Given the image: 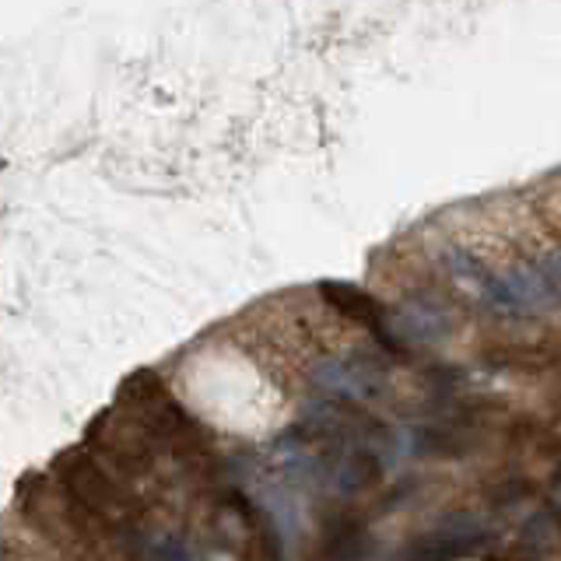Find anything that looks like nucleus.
Listing matches in <instances>:
<instances>
[{
	"mask_svg": "<svg viewBox=\"0 0 561 561\" xmlns=\"http://www.w3.org/2000/svg\"><path fill=\"white\" fill-rule=\"evenodd\" d=\"M53 471L74 502L88 509L96 520L109 526H130L137 520L134 498L102 471L99 460L91 457L88 449H67V453L53 463Z\"/></svg>",
	"mask_w": 561,
	"mask_h": 561,
	"instance_id": "nucleus-1",
	"label": "nucleus"
},
{
	"mask_svg": "<svg viewBox=\"0 0 561 561\" xmlns=\"http://www.w3.org/2000/svg\"><path fill=\"white\" fill-rule=\"evenodd\" d=\"M309 379L320 394L348 403L376 400L386 394V365L379 354L369 351H351V354H334L323 358L309 369Z\"/></svg>",
	"mask_w": 561,
	"mask_h": 561,
	"instance_id": "nucleus-2",
	"label": "nucleus"
},
{
	"mask_svg": "<svg viewBox=\"0 0 561 561\" xmlns=\"http://www.w3.org/2000/svg\"><path fill=\"white\" fill-rule=\"evenodd\" d=\"M477 288H481V295H485V306L495 309V313H502V316L529 320V316H544V313H551V309H558L551 291L544 288V280H540L534 263H526V267H512L506 274H485V280H481Z\"/></svg>",
	"mask_w": 561,
	"mask_h": 561,
	"instance_id": "nucleus-3",
	"label": "nucleus"
},
{
	"mask_svg": "<svg viewBox=\"0 0 561 561\" xmlns=\"http://www.w3.org/2000/svg\"><path fill=\"white\" fill-rule=\"evenodd\" d=\"M88 442L96 449H102V457L113 466H120V471H127V474H145L148 466L154 463V449H159L134 414L116 421V411L102 414L96 425H91Z\"/></svg>",
	"mask_w": 561,
	"mask_h": 561,
	"instance_id": "nucleus-4",
	"label": "nucleus"
},
{
	"mask_svg": "<svg viewBox=\"0 0 561 561\" xmlns=\"http://www.w3.org/2000/svg\"><path fill=\"white\" fill-rule=\"evenodd\" d=\"M320 295L337 309V313H345L348 320L365 323L372 334L383 331L386 309H383L376 299H372L369 291L358 288V285H348V280H323V285H320Z\"/></svg>",
	"mask_w": 561,
	"mask_h": 561,
	"instance_id": "nucleus-5",
	"label": "nucleus"
},
{
	"mask_svg": "<svg viewBox=\"0 0 561 561\" xmlns=\"http://www.w3.org/2000/svg\"><path fill=\"white\" fill-rule=\"evenodd\" d=\"M137 537V554L145 561H200L190 544L173 537V534H134Z\"/></svg>",
	"mask_w": 561,
	"mask_h": 561,
	"instance_id": "nucleus-6",
	"label": "nucleus"
},
{
	"mask_svg": "<svg viewBox=\"0 0 561 561\" xmlns=\"http://www.w3.org/2000/svg\"><path fill=\"white\" fill-rule=\"evenodd\" d=\"M365 534L362 526L354 523H340L331 529V537H326V551H331V561H362L365 558Z\"/></svg>",
	"mask_w": 561,
	"mask_h": 561,
	"instance_id": "nucleus-7",
	"label": "nucleus"
},
{
	"mask_svg": "<svg viewBox=\"0 0 561 561\" xmlns=\"http://www.w3.org/2000/svg\"><path fill=\"white\" fill-rule=\"evenodd\" d=\"M534 267L544 280V288L551 291L554 306H561V253H544L534 260Z\"/></svg>",
	"mask_w": 561,
	"mask_h": 561,
	"instance_id": "nucleus-8",
	"label": "nucleus"
}]
</instances>
